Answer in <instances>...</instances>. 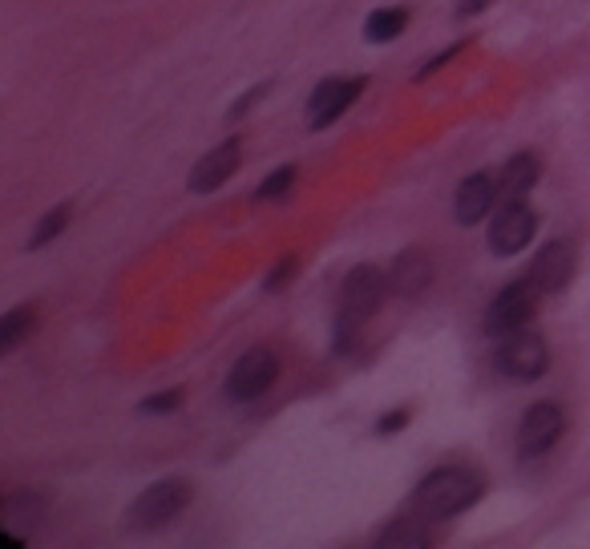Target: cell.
Instances as JSON below:
<instances>
[{
	"mask_svg": "<svg viewBox=\"0 0 590 549\" xmlns=\"http://www.w3.org/2000/svg\"><path fill=\"white\" fill-rule=\"evenodd\" d=\"M405 424H409V408H397V412H388V416L376 420V432L380 436H397Z\"/></svg>",
	"mask_w": 590,
	"mask_h": 549,
	"instance_id": "7402d4cb",
	"label": "cell"
},
{
	"mask_svg": "<svg viewBox=\"0 0 590 549\" xmlns=\"http://www.w3.org/2000/svg\"><path fill=\"white\" fill-rule=\"evenodd\" d=\"M498 186H502V182H494V174H485V170L469 174V178L457 186V194H453V218H457V223H461V227L485 223V214H494Z\"/></svg>",
	"mask_w": 590,
	"mask_h": 549,
	"instance_id": "8fae6325",
	"label": "cell"
},
{
	"mask_svg": "<svg viewBox=\"0 0 590 549\" xmlns=\"http://www.w3.org/2000/svg\"><path fill=\"white\" fill-rule=\"evenodd\" d=\"M494 364H498L502 376L530 384V380L546 376V368H550V348H546V340H542L538 332H526V327H522V332L498 340Z\"/></svg>",
	"mask_w": 590,
	"mask_h": 549,
	"instance_id": "5b68a950",
	"label": "cell"
},
{
	"mask_svg": "<svg viewBox=\"0 0 590 549\" xmlns=\"http://www.w3.org/2000/svg\"><path fill=\"white\" fill-rule=\"evenodd\" d=\"M376 545H429V533L421 529V517H417V525L413 521H397V525H388L376 537Z\"/></svg>",
	"mask_w": 590,
	"mask_h": 549,
	"instance_id": "ac0fdd59",
	"label": "cell"
},
{
	"mask_svg": "<svg viewBox=\"0 0 590 549\" xmlns=\"http://www.w3.org/2000/svg\"><path fill=\"white\" fill-rule=\"evenodd\" d=\"M69 218H73V206L69 202H57L49 214H41V223L33 227V235H29V251H41V247H49L65 227H69Z\"/></svg>",
	"mask_w": 590,
	"mask_h": 549,
	"instance_id": "e0dca14e",
	"label": "cell"
},
{
	"mask_svg": "<svg viewBox=\"0 0 590 549\" xmlns=\"http://www.w3.org/2000/svg\"><path fill=\"white\" fill-rule=\"evenodd\" d=\"M538 295L542 291L530 279L502 287L494 295V303L485 307V336L489 340H502V336H514V332H522V327H530V319L538 311Z\"/></svg>",
	"mask_w": 590,
	"mask_h": 549,
	"instance_id": "277c9868",
	"label": "cell"
},
{
	"mask_svg": "<svg viewBox=\"0 0 590 549\" xmlns=\"http://www.w3.org/2000/svg\"><path fill=\"white\" fill-rule=\"evenodd\" d=\"M279 380V356L271 348H251L235 360L231 376H227V400L235 404H247V400H259L271 392V384Z\"/></svg>",
	"mask_w": 590,
	"mask_h": 549,
	"instance_id": "52a82bcc",
	"label": "cell"
},
{
	"mask_svg": "<svg viewBox=\"0 0 590 549\" xmlns=\"http://www.w3.org/2000/svg\"><path fill=\"white\" fill-rule=\"evenodd\" d=\"M481 493H485V481L473 469L445 465V469H433L413 489V513L421 521H449V517L465 513L469 505H477Z\"/></svg>",
	"mask_w": 590,
	"mask_h": 549,
	"instance_id": "6da1fadb",
	"label": "cell"
},
{
	"mask_svg": "<svg viewBox=\"0 0 590 549\" xmlns=\"http://www.w3.org/2000/svg\"><path fill=\"white\" fill-rule=\"evenodd\" d=\"M186 505H190V485H186L182 477L154 481V485L142 489V493L134 497V505L126 509V529H134V533H154V529L170 525Z\"/></svg>",
	"mask_w": 590,
	"mask_h": 549,
	"instance_id": "3957f363",
	"label": "cell"
},
{
	"mask_svg": "<svg viewBox=\"0 0 590 549\" xmlns=\"http://www.w3.org/2000/svg\"><path fill=\"white\" fill-rule=\"evenodd\" d=\"M538 174H542V162H538V154H514L510 162H506V170H502V190L510 194V198H526L534 186H538Z\"/></svg>",
	"mask_w": 590,
	"mask_h": 549,
	"instance_id": "5bb4252c",
	"label": "cell"
},
{
	"mask_svg": "<svg viewBox=\"0 0 590 549\" xmlns=\"http://www.w3.org/2000/svg\"><path fill=\"white\" fill-rule=\"evenodd\" d=\"M433 275H437L433 255L421 251V247H409V251H401L397 259H392V267H388V291L401 295V299H417L433 283Z\"/></svg>",
	"mask_w": 590,
	"mask_h": 549,
	"instance_id": "7c38bea8",
	"label": "cell"
},
{
	"mask_svg": "<svg viewBox=\"0 0 590 549\" xmlns=\"http://www.w3.org/2000/svg\"><path fill=\"white\" fill-rule=\"evenodd\" d=\"M364 77H324L316 89H312V97H308V126L312 130H324V126H332L344 109L364 93Z\"/></svg>",
	"mask_w": 590,
	"mask_h": 549,
	"instance_id": "9c48e42d",
	"label": "cell"
},
{
	"mask_svg": "<svg viewBox=\"0 0 590 549\" xmlns=\"http://www.w3.org/2000/svg\"><path fill=\"white\" fill-rule=\"evenodd\" d=\"M37 327V311L33 307H13L0 315V356H9L25 336H33Z\"/></svg>",
	"mask_w": 590,
	"mask_h": 549,
	"instance_id": "2e32d148",
	"label": "cell"
},
{
	"mask_svg": "<svg viewBox=\"0 0 590 549\" xmlns=\"http://www.w3.org/2000/svg\"><path fill=\"white\" fill-rule=\"evenodd\" d=\"M287 279H295V259H291V255H283V259L271 267V275L263 279V287H267V291H279Z\"/></svg>",
	"mask_w": 590,
	"mask_h": 549,
	"instance_id": "ffe728a7",
	"label": "cell"
},
{
	"mask_svg": "<svg viewBox=\"0 0 590 549\" xmlns=\"http://www.w3.org/2000/svg\"><path fill=\"white\" fill-rule=\"evenodd\" d=\"M562 432H566V412L554 404V400H538L522 412L518 420V457L534 461L542 453H550L558 441H562Z\"/></svg>",
	"mask_w": 590,
	"mask_h": 549,
	"instance_id": "8992f818",
	"label": "cell"
},
{
	"mask_svg": "<svg viewBox=\"0 0 590 549\" xmlns=\"http://www.w3.org/2000/svg\"><path fill=\"white\" fill-rule=\"evenodd\" d=\"M489 5V0H461V13L469 17V13H477V9H485Z\"/></svg>",
	"mask_w": 590,
	"mask_h": 549,
	"instance_id": "cb8c5ba5",
	"label": "cell"
},
{
	"mask_svg": "<svg viewBox=\"0 0 590 549\" xmlns=\"http://www.w3.org/2000/svg\"><path fill=\"white\" fill-rule=\"evenodd\" d=\"M570 275H574V243H570V239H550V243L534 255V263H530V271H526V279H530L542 295L562 291V287L570 283Z\"/></svg>",
	"mask_w": 590,
	"mask_h": 549,
	"instance_id": "30bf717a",
	"label": "cell"
},
{
	"mask_svg": "<svg viewBox=\"0 0 590 549\" xmlns=\"http://www.w3.org/2000/svg\"><path fill=\"white\" fill-rule=\"evenodd\" d=\"M267 89H271V85H255V89H247V93H243V97L231 105V118H243V114H247V105H255V101H259Z\"/></svg>",
	"mask_w": 590,
	"mask_h": 549,
	"instance_id": "603a6c76",
	"label": "cell"
},
{
	"mask_svg": "<svg viewBox=\"0 0 590 549\" xmlns=\"http://www.w3.org/2000/svg\"><path fill=\"white\" fill-rule=\"evenodd\" d=\"M388 295V271L380 267H356L348 271L344 287H340V319H336V352H348L352 340L360 336V327L380 311Z\"/></svg>",
	"mask_w": 590,
	"mask_h": 549,
	"instance_id": "7a4b0ae2",
	"label": "cell"
},
{
	"mask_svg": "<svg viewBox=\"0 0 590 549\" xmlns=\"http://www.w3.org/2000/svg\"><path fill=\"white\" fill-rule=\"evenodd\" d=\"M405 29H409V9H401V5H392V9H376V13H368V21H364V37H368L372 45H388V41H397Z\"/></svg>",
	"mask_w": 590,
	"mask_h": 549,
	"instance_id": "9a60e30c",
	"label": "cell"
},
{
	"mask_svg": "<svg viewBox=\"0 0 590 549\" xmlns=\"http://www.w3.org/2000/svg\"><path fill=\"white\" fill-rule=\"evenodd\" d=\"M178 400H182V392H178V388H170V392L146 396L138 408H142V412H174V408H178Z\"/></svg>",
	"mask_w": 590,
	"mask_h": 549,
	"instance_id": "44dd1931",
	"label": "cell"
},
{
	"mask_svg": "<svg viewBox=\"0 0 590 549\" xmlns=\"http://www.w3.org/2000/svg\"><path fill=\"white\" fill-rule=\"evenodd\" d=\"M291 186H295V166H279V170L267 174V182H259L255 202H275V198H283Z\"/></svg>",
	"mask_w": 590,
	"mask_h": 549,
	"instance_id": "d6986e66",
	"label": "cell"
},
{
	"mask_svg": "<svg viewBox=\"0 0 590 549\" xmlns=\"http://www.w3.org/2000/svg\"><path fill=\"white\" fill-rule=\"evenodd\" d=\"M239 162H243V146H239L235 138H227L223 146H215L211 154H203L199 162H194L186 186H190L194 194H215L219 186H227V178L239 170Z\"/></svg>",
	"mask_w": 590,
	"mask_h": 549,
	"instance_id": "4fadbf2b",
	"label": "cell"
},
{
	"mask_svg": "<svg viewBox=\"0 0 590 549\" xmlns=\"http://www.w3.org/2000/svg\"><path fill=\"white\" fill-rule=\"evenodd\" d=\"M534 231H538V214L522 198H510V206H502L494 214V223H489V251L498 259H510L530 247Z\"/></svg>",
	"mask_w": 590,
	"mask_h": 549,
	"instance_id": "ba28073f",
	"label": "cell"
}]
</instances>
